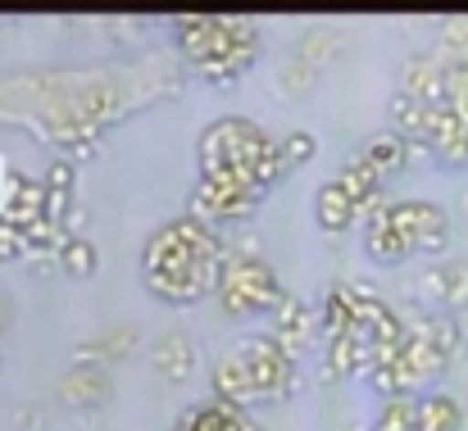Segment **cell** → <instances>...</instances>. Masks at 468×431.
Segmentation results:
<instances>
[{
	"instance_id": "cell-1",
	"label": "cell",
	"mask_w": 468,
	"mask_h": 431,
	"mask_svg": "<svg viewBox=\"0 0 468 431\" xmlns=\"http://www.w3.org/2000/svg\"><path fill=\"white\" fill-rule=\"evenodd\" d=\"M232 264V250L218 241V232L191 214L168 218L142 250L146 287L168 304H191L209 290H218Z\"/></svg>"
},
{
	"instance_id": "cell-2",
	"label": "cell",
	"mask_w": 468,
	"mask_h": 431,
	"mask_svg": "<svg viewBox=\"0 0 468 431\" xmlns=\"http://www.w3.org/2000/svg\"><path fill=\"white\" fill-rule=\"evenodd\" d=\"M196 159H200V177H218L232 186H246L255 195H264L269 186H278L292 168L282 159L278 137H269L255 119L246 114H223L214 119L200 142H196Z\"/></svg>"
},
{
	"instance_id": "cell-3",
	"label": "cell",
	"mask_w": 468,
	"mask_h": 431,
	"mask_svg": "<svg viewBox=\"0 0 468 431\" xmlns=\"http://www.w3.org/2000/svg\"><path fill=\"white\" fill-rule=\"evenodd\" d=\"M214 295H218L228 318H255V313H273L287 290H282L269 259L232 250V264H228V273H223V282H218Z\"/></svg>"
},
{
	"instance_id": "cell-4",
	"label": "cell",
	"mask_w": 468,
	"mask_h": 431,
	"mask_svg": "<svg viewBox=\"0 0 468 431\" xmlns=\"http://www.w3.org/2000/svg\"><path fill=\"white\" fill-rule=\"evenodd\" d=\"M260 46H264V37L250 18H218V32H214L209 50L191 64V73L214 87H228L260 59Z\"/></svg>"
},
{
	"instance_id": "cell-5",
	"label": "cell",
	"mask_w": 468,
	"mask_h": 431,
	"mask_svg": "<svg viewBox=\"0 0 468 431\" xmlns=\"http://www.w3.org/2000/svg\"><path fill=\"white\" fill-rule=\"evenodd\" d=\"M237 354H241V363H246L260 400H287L296 391V359L273 341V331L241 336L237 341Z\"/></svg>"
},
{
	"instance_id": "cell-6",
	"label": "cell",
	"mask_w": 468,
	"mask_h": 431,
	"mask_svg": "<svg viewBox=\"0 0 468 431\" xmlns=\"http://www.w3.org/2000/svg\"><path fill=\"white\" fill-rule=\"evenodd\" d=\"M387 223L405 237V246L414 255H446L451 218H446L441 205H432V200H396L387 209Z\"/></svg>"
},
{
	"instance_id": "cell-7",
	"label": "cell",
	"mask_w": 468,
	"mask_h": 431,
	"mask_svg": "<svg viewBox=\"0 0 468 431\" xmlns=\"http://www.w3.org/2000/svg\"><path fill=\"white\" fill-rule=\"evenodd\" d=\"M255 191L246 186H232V182H218V177H200L196 191H191V218L200 223H246L255 214Z\"/></svg>"
},
{
	"instance_id": "cell-8",
	"label": "cell",
	"mask_w": 468,
	"mask_h": 431,
	"mask_svg": "<svg viewBox=\"0 0 468 431\" xmlns=\"http://www.w3.org/2000/svg\"><path fill=\"white\" fill-rule=\"evenodd\" d=\"M269 331H273V341L296 359L314 336L323 331V327H318V309H310L301 295H292V290H287V295H282V304L273 309V327H269Z\"/></svg>"
},
{
	"instance_id": "cell-9",
	"label": "cell",
	"mask_w": 468,
	"mask_h": 431,
	"mask_svg": "<svg viewBox=\"0 0 468 431\" xmlns=\"http://www.w3.org/2000/svg\"><path fill=\"white\" fill-rule=\"evenodd\" d=\"M400 91L419 96L428 110L451 105V78H446V59L437 55H410L400 68Z\"/></svg>"
},
{
	"instance_id": "cell-10",
	"label": "cell",
	"mask_w": 468,
	"mask_h": 431,
	"mask_svg": "<svg viewBox=\"0 0 468 431\" xmlns=\"http://www.w3.org/2000/svg\"><path fill=\"white\" fill-rule=\"evenodd\" d=\"M173 431H264L246 409L237 405H223V400H205V405H191L177 414Z\"/></svg>"
},
{
	"instance_id": "cell-11",
	"label": "cell",
	"mask_w": 468,
	"mask_h": 431,
	"mask_svg": "<svg viewBox=\"0 0 468 431\" xmlns=\"http://www.w3.org/2000/svg\"><path fill=\"white\" fill-rule=\"evenodd\" d=\"M209 386H214V400L237 405V409H246V405L260 400V395H255V382H250V373H246V363H241L237 350L223 354V359H214V368H209Z\"/></svg>"
},
{
	"instance_id": "cell-12",
	"label": "cell",
	"mask_w": 468,
	"mask_h": 431,
	"mask_svg": "<svg viewBox=\"0 0 468 431\" xmlns=\"http://www.w3.org/2000/svg\"><path fill=\"white\" fill-rule=\"evenodd\" d=\"M0 218H9L14 227H32V223H41L46 218V182H37V177H9V205H5V214Z\"/></svg>"
},
{
	"instance_id": "cell-13",
	"label": "cell",
	"mask_w": 468,
	"mask_h": 431,
	"mask_svg": "<svg viewBox=\"0 0 468 431\" xmlns=\"http://www.w3.org/2000/svg\"><path fill=\"white\" fill-rule=\"evenodd\" d=\"M314 218H318L323 232H346V227L359 223V205H355V200L346 195V186L332 177V182H323V186L314 191Z\"/></svg>"
},
{
	"instance_id": "cell-14",
	"label": "cell",
	"mask_w": 468,
	"mask_h": 431,
	"mask_svg": "<svg viewBox=\"0 0 468 431\" xmlns=\"http://www.w3.org/2000/svg\"><path fill=\"white\" fill-rule=\"evenodd\" d=\"M318 327L327 341L336 336H350L359 327V313H355V295H350V282H332L323 290V304H318Z\"/></svg>"
},
{
	"instance_id": "cell-15",
	"label": "cell",
	"mask_w": 468,
	"mask_h": 431,
	"mask_svg": "<svg viewBox=\"0 0 468 431\" xmlns=\"http://www.w3.org/2000/svg\"><path fill=\"white\" fill-rule=\"evenodd\" d=\"M41 182H46V218L69 227V209H73V191H78V168L69 159H55Z\"/></svg>"
},
{
	"instance_id": "cell-16",
	"label": "cell",
	"mask_w": 468,
	"mask_h": 431,
	"mask_svg": "<svg viewBox=\"0 0 468 431\" xmlns=\"http://www.w3.org/2000/svg\"><path fill=\"white\" fill-rule=\"evenodd\" d=\"M64 400L73 409H101L110 400V377L105 368H87V363H73L69 377H64Z\"/></svg>"
},
{
	"instance_id": "cell-17",
	"label": "cell",
	"mask_w": 468,
	"mask_h": 431,
	"mask_svg": "<svg viewBox=\"0 0 468 431\" xmlns=\"http://www.w3.org/2000/svg\"><path fill=\"white\" fill-rule=\"evenodd\" d=\"M151 354H155V368L168 377V382H186V377L196 373V341H191L186 331H168V336H159Z\"/></svg>"
},
{
	"instance_id": "cell-18",
	"label": "cell",
	"mask_w": 468,
	"mask_h": 431,
	"mask_svg": "<svg viewBox=\"0 0 468 431\" xmlns=\"http://www.w3.org/2000/svg\"><path fill=\"white\" fill-rule=\"evenodd\" d=\"M464 409L446 391H423L419 395V431H464Z\"/></svg>"
},
{
	"instance_id": "cell-19",
	"label": "cell",
	"mask_w": 468,
	"mask_h": 431,
	"mask_svg": "<svg viewBox=\"0 0 468 431\" xmlns=\"http://www.w3.org/2000/svg\"><path fill=\"white\" fill-rule=\"evenodd\" d=\"M214 32H218V14H182V18H173V41H177V50L191 64L209 50Z\"/></svg>"
},
{
	"instance_id": "cell-20",
	"label": "cell",
	"mask_w": 468,
	"mask_h": 431,
	"mask_svg": "<svg viewBox=\"0 0 468 431\" xmlns=\"http://www.w3.org/2000/svg\"><path fill=\"white\" fill-rule=\"evenodd\" d=\"M133 345H137V331H133V327H110L105 336L82 341V345H78V354H73V363L96 368L101 359H128V354H133Z\"/></svg>"
},
{
	"instance_id": "cell-21",
	"label": "cell",
	"mask_w": 468,
	"mask_h": 431,
	"mask_svg": "<svg viewBox=\"0 0 468 431\" xmlns=\"http://www.w3.org/2000/svg\"><path fill=\"white\" fill-rule=\"evenodd\" d=\"M364 163H373L382 177H391V173H400L405 163H410V145L400 132H382V137H373V142H364L355 150Z\"/></svg>"
},
{
	"instance_id": "cell-22",
	"label": "cell",
	"mask_w": 468,
	"mask_h": 431,
	"mask_svg": "<svg viewBox=\"0 0 468 431\" xmlns=\"http://www.w3.org/2000/svg\"><path fill=\"white\" fill-rule=\"evenodd\" d=\"M387 114H391V132H400L405 142H423V132H428V105L419 96L396 91L391 105H387Z\"/></svg>"
},
{
	"instance_id": "cell-23",
	"label": "cell",
	"mask_w": 468,
	"mask_h": 431,
	"mask_svg": "<svg viewBox=\"0 0 468 431\" xmlns=\"http://www.w3.org/2000/svg\"><path fill=\"white\" fill-rule=\"evenodd\" d=\"M336 182L346 186V195H350L355 205H368L373 195H382V182H387V177H382V173H378L373 163H364L359 154H350V159L341 163Z\"/></svg>"
},
{
	"instance_id": "cell-24",
	"label": "cell",
	"mask_w": 468,
	"mask_h": 431,
	"mask_svg": "<svg viewBox=\"0 0 468 431\" xmlns=\"http://www.w3.org/2000/svg\"><path fill=\"white\" fill-rule=\"evenodd\" d=\"M364 250H368V259H378V264H405V259L414 255L391 223H378L373 232H364Z\"/></svg>"
},
{
	"instance_id": "cell-25",
	"label": "cell",
	"mask_w": 468,
	"mask_h": 431,
	"mask_svg": "<svg viewBox=\"0 0 468 431\" xmlns=\"http://www.w3.org/2000/svg\"><path fill=\"white\" fill-rule=\"evenodd\" d=\"M59 268H64L69 278H78V282L96 278V268H101V250H96V241H87V237H69V246H64V255H59Z\"/></svg>"
},
{
	"instance_id": "cell-26",
	"label": "cell",
	"mask_w": 468,
	"mask_h": 431,
	"mask_svg": "<svg viewBox=\"0 0 468 431\" xmlns=\"http://www.w3.org/2000/svg\"><path fill=\"white\" fill-rule=\"evenodd\" d=\"M373 431H419V395H396V400H382Z\"/></svg>"
},
{
	"instance_id": "cell-27",
	"label": "cell",
	"mask_w": 468,
	"mask_h": 431,
	"mask_svg": "<svg viewBox=\"0 0 468 431\" xmlns=\"http://www.w3.org/2000/svg\"><path fill=\"white\" fill-rule=\"evenodd\" d=\"M464 322L455 318V313H432V350L446 359V363H455L460 354H464Z\"/></svg>"
},
{
	"instance_id": "cell-28",
	"label": "cell",
	"mask_w": 468,
	"mask_h": 431,
	"mask_svg": "<svg viewBox=\"0 0 468 431\" xmlns=\"http://www.w3.org/2000/svg\"><path fill=\"white\" fill-rule=\"evenodd\" d=\"M332 55H336V32L332 27H310L296 46V59H305L310 68H323Z\"/></svg>"
},
{
	"instance_id": "cell-29",
	"label": "cell",
	"mask_w": 468,
	"mask_h": 431,
	"mask_svg": "<svg viewBox=\"0 0 468 431\" xmlns=\"http://www.w3.org/2000/svg\"><path fill=\"white\" fill-rule=\"evenodd\" d=\"M282 145V159H287V168H305L314 154H318V137L305 132V128H296V132H287V137H278Z\"/></svg>"
},
{
	"instance_id": "cell-30",
	"label": "cell",
	"mask_w": 468,
	"mask_h": 431,
	"mask_svg": "<svg viewBox=\"0 0 468 431\" xmlns=\"http://www.w3.org/2000/svg\"><path fill=\"white\" fill-rule=\"evenodd\" d=\"M446 309H468V264L464 259H455V264H446Z\"/></svg>"
},
{
	"instance_id": "cell-31",
	"label": "cell",
	"mask_w": 468,
	"mask_h": 431,
	"mask_svg": "<svg viewBox=\"0 0 468 431\" xmlns=\"http://www.w3.org/2000/svg\"><path fill=\"white\" fill-rule=\"evenodd\" d=\"M14 259H27V232L0 218V264H14Z\"/></svg>"
},
{
	"instance_id": "cell-32",
	"label": "cell",
	"mask_w": 468,
	"mask_h": 431,
	"mask_svg": "<svg viewBox=\"0 0 468 431\" xmlns=\"http://www.w3.org/2000/svg\"><path fill=\"white\" fill-rule=\"evenodd\" d=\"M314 78H318V68H310L305 59H292V64L282 68V78H278V82H282V91H287V96H301V91H310L314 87Z\"/></svg>"
},
{
	"instance_id": "cell-33",
	"label": "cell",
	"mask_w": 468,
	"mask_h": 431,
	"mask_svg": "<svg viewBox=\"0 0 468 431\" xmlns=\"http://www.w3.org/2000/svg\"><path fill=\"white\" fill-rule=\"evenodd\" d=\"M0 327H5V304H0Z\"/></svg>"
},
{
	"instance_id": "cell-34",
	"label": "cell",
	"mask_w": 468,
	"mask_h": 431,
	"mask_svg": "<svg viewBox=\"0 0 468 431\" xmlns=\"http://www.w3.org/2000/svg\"><path fill=\"white\" fill-rule=\"evenodd\" d=\"M464 205H468V191H464Z\"/></svg>"
},
{
	"instance_id": "cell-35",
	"label": "cell",
	"mask_w": 468,
	"mask_h": 431,
	"mask_svg": "<svg viewBox=\"0 0 468 431\" xmlns=\"http://www.w3.org/2000/svg\"><path fill=\"white\" fill-rule=\"evenodd\" d=\"M464 431H468V418H464Z\"/></svg>"
}]
</instances>
